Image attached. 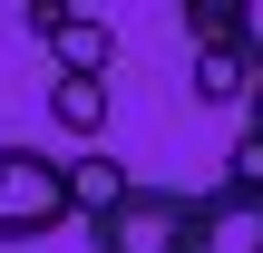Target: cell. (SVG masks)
<instances>
[{"label":"cell","instance_id":"cell-5","mask_svg":"<svg viewBox=\"0 0 263 253\" xmlns=\"http://www.w3.org/2000/svg\"><path fill=\"white\" fill-rule=\"evenodd\" d=\"M29 29L49 39L59 78H107V29H98V20H68V10H29Z\"/></svg>","mask_w":263,"mask_h":253},{"label":"cell","instance_id":"cell-7","mask_svg":"<svg viewBox=\"0 0 263 253\" xmlns=\"http://www.w3.org/2000/svg\"><path fill=\"white\" fill-rule=\"evenodd\" d=\"M254 88H263V68L244 49H195V98L205 107H254Z\"/></svg>","mask_w":263,"mask_h":253},{"label":"cell","instance_id":"cell-6","mask_svg":"<svg viewBox=\"0 0 263 253\" xmlns=\"http://www.w3.org/2000/svg\"><path fill=\"white\" fill-rule=\"evenodd\" d=\"M68 185H78V215L98 224V215H117L127 195H137V176L107 156V146H88V156H68Z\"/></svg>","mask_w":263,"mask_h":253},{"label":"cell","instance_id":"cell-2","mask_svg":"<svg viewBox=\"0 0 263 253\" xmlns=\"http://www.w3.org/2000/svg\"><path fill=\"white\" fill-rule=\"evenodd\" d=\"M195 244V195L185 185H137L117 215L88 224V253H185Z\"/></svg>","mask_w":263,"mask_h":253},{"label":"cell","instance_id":"cell-8","mask_svg":"<svg viewBox=\"0 0 263 253\" xmlns=\"http://www.w3.org/2000/svg\"><path fill=\"white\" fill-rule=\"evenodd\" d=\"M49 127L59 137H98L107 127V78H49Z\"/></svg>","mask_w":263,"mask_h":253},{"label":"cell","instance_id":"cell-3","mask_svg":"<svg viewBox=\"0 0 263 253\" xmlns=\"http://www.w3.org/2000/svg\"><path fill=\"white\" fill-rule=\"evenodd\" d=\"M185 253H263V185H205Z\"/></svg>","mask_w":263,"mask_h":253},{"label":"cell","instance_id":"cell-4","mask_svg":"<svg viewBox=\"0 0 263 253\" xmlns=\"http://www.w3.org/2000/svg\"><path fill=\"white\" fill-rule=\"evenodd\" d=\"M185 39L195 49H244L263 68V0H185Z\"/></svg>","mask_w":263,"mask_h":253},{"label":"cell","instance_id":"cell-1","mask_svg":"<svg viewBox=\"0 0 263 253\" xmlns=\"http://www.w3.org/2000/svg\"><path fill=\"white\" fill-rule=\"evenodd\" d=\"M78 224V185H68V156L49 146H0V244H39Z\"/></svg>","mask_w":263,"mask_h":253},{"label":"cell","instance_id":"cell-9","mask_svg":"<svg viewBox=\"0 0 263 253\" xmlns=\"http://www.w3.org/2000/svg\"><path fill=\"white\" fill-rule=\"evenodd\" d=\"M224 185H263V88H254V107H244V146L224 156Z\"/></svg>","mask_w":263,"mask_h":253}]
</instances>
